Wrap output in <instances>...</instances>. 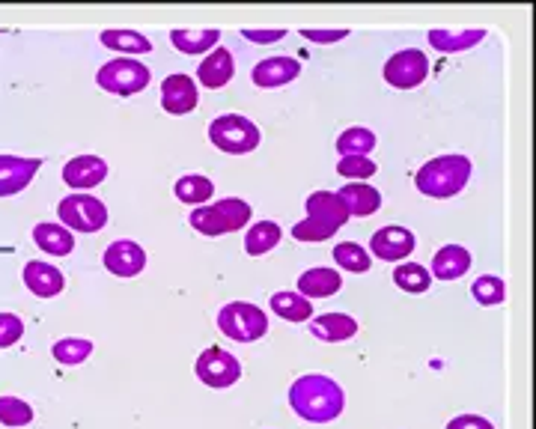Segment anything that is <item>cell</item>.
<instances>
[{
	"label": "cell",
	"mask_w": 536,
	"mask_h": 429,
	"mask_svg": "<svg viewBox=\"0 0 536 429\" xmlns=\"http://www.w3.org/2000/svg\"><path fill=\"white\" fill-rule=\"evenodd\" d=\"M289 406L301 421L331 424V421H337L343 415L346 394L331 376L310 373V376L295 379V385L289 388Z\"/></svg>",
	"instance_id": "obj_1"
},
{
	"label": "cell",
	"mask_w": 536,
	"mask_h": 429,
	"mask_svg": "<svg viewBox=\"0 0 536 429\" xmlns=\"http://www.w3.org/2000/svg\"><path fill=\"white\" fill-rule=\"evenodd\" d=\"M468 179H471V161L465 155H438L414 173L417 191L435 200H447L459 194L468 185Z\"/></svg>",
	"instance_id": "obj_2"
},
{
	"label": "cell",
	"mask_w": 536,
	"mask_h": 429,
	"mask_svg": "<svg viewBox=\"0 0 536 429\" xmlns=\"http://www.w3.org/2000/svg\"><path fill=\"white\" fill-rule=\"evenodd\" d=\"M251 221V206L239 197H227L191 212V227L203 236H227L242 230Z\"/></svg>",
	"instance_id": "obj_3"
},
{
	"label": "cell",
	"mask_w": 536,
	"mask_h": 429,
	"mask_svg": "<svg viewBox=\"0 0 536 429\" xmlns=\"http://www.w3.org/2000/svg\"><path fill=\"white\" fill-rule=\"evenodd\" d=\"M260 129L242 114H224L209 123V141L227 155H248L260 146Z\"/></svg>",
	"instance_id": "obj_4"
},
{
	"label": "cell",
	"mask_w": 536,
	"mask_h": 429,
	"mask_svg": "<svg viewBox=\"0 0 536 429\" xmlns=\"http://www.w3.org/2000/svg\"><path fill=\"white\" fill-rule=\"evenodd\" d=\"M218 328L236 343H257L266 337L268 316L251 301H230L218 313Z\"/></svg>",
	"instance_id": "obj_5"
},
{
	"label": "cell",
	"mask_w": 536,
	"mask_h": 429,
	"mask_svg": "<svg viewBox=\"0 0 536 429\" xmlns=\"http://www.w3.org/2000/svg\"><path fill=\"white\" fill-rule=\"evenodd\" d=\"M57 215L72 233H99L108 227V206L93 194H69L60 200Z\"/></svg>",
	"instance_id": "obj_6"
},
{
	"label": "cell",
	"mask_w": 536,
	"mask_h": 429,
	"mask_svg": "<svg viewBox=\"0 0 536 429\" xmlns=\"http://www.w3.org/2000/svg\"><path fill=\"white\" fill-rule=\"evenodd\" d=\"M96 81L102 90H108L114 96H134V93L146 90V84L152 81V72L134 57H114L99 69Z\"/></svg>",
	"instance_id": "obj_7"
},
{
	"label": "cell",
	"mask_w": 536,
	"mask_h": 429,
	"mask_svg": "<svg viewBox=\"0 0 536 429\" xmlns=\"http://www.w3.org/2000/svg\"><path fill=\"white\" fill-rule=\"evenodd\" d=\"M194 370H197L200 382L209 385V388H230V385H236L239 376H242L239 358L230 355V352L221 349V346H209L206 352H200Z\"/></svg>",
	"instance_id": "obj_8"
},
{
	"label": "cell",
	"mask_w": 536,
	"mask_h": 429,
	"mask_svg": "<svg viewBox=\"0 0 536 429\" xmlns=\"http://www.w3.org/2000/svg\"><path fill=\"white\" fill-rule=\"evenodd\" d=\"M429 75V57L417 48H405L397 51L394 57H388L385 63V81L397 90H414L426 81Z\"/></svg>",
	"instance_id": "obj_9"
},
{
	"label": "cell",
	"mask_w": 536,
	"mask_h": 429,
	"mask_svg": "<svg viewBox=\"0 0 536 429\" xmlns=\"http://www.w3.org/2000/svg\"><path fill=\"white\" fill-rule=\"evenodd\" d=\"M197 102H200V96H197V84L191 75L176 72L161 81V108L167 114H173V117L191 114L197 108Z\"/></svg>",
	"instance_id": "obj_10"
},
{
	"label": "cell",
	"mask_w": 536,
	"mask_h": 429,
	"mask_svg": "<svg viewBox=\"0 0 536 429\" xmlns=\"http://www.w3.org/2000/svg\"><path fill=\"white\" fill-rule=\"evenodd\" d=\"M102 263L117 278H134V275H140L146 269V251L132 239H120V242L108 245Z\"/></svg>",
	"instance_id": "obj_11"
},
{
	"label": "cell",
	"mask_w": 536,
	"mask_h": 429,
	"mask_svg": "<svg viewBox=\"0 0 536 429\" xmlns=\"http://www.w3.org/2000/svg\"><path fill=\"white\" fill-rule=\"evenodd\" d=\"M414 248H417L414 233L405 230V227H382V230L373 233V239H370V251H373L379 260H385V263H400Z\"/></svg>",
	"instance_id": "obj_12"
},
{
	"label": "cell",
	"mask_w": 536,
	"mask_h": 429,
	"mask_svg": "<svg viewBox=\"0 0 536 429\" xmlns=\"http://www.w3.org/2000/svg\"><path fill=\"white\" fill-rule=\"evenodd\" d=\"M42 167L39 158H18V155H0V197H12L24 191L36 170Z\"/></svg>",
	"instance_id": "obj_13"
},
{
	"label": "cell",
	"mask_w": 536,
	"mask_h": 429,
	"mask_svg": "<svg viewBox=\"0 0 536 429\" xmlns=\"http://www.w3.org/2000/svg\"><path fill=\"white\" fill-rule=\"evenodd\" d=\"M108 179V164L99 155H78L63 164V182L69 188H96Z\"/></svg>",
	"instance_id": "obj_14"
},
{
	"label": "cell",
	"mask_w": 536,
	"mask_h": 429,
	"mask_svg": "<svg viewBox=\"0 0 536 429\" xmlns=\"http://www.w3.org/2000/svg\"><path fill=\"white\" fill-rule=\"evenodd\" d=\"M21 278H24V286H27L36 298H54V295H60V292L66 289L63 272H60L57 266L42 263V260L27 263L24 272H21Z\"/></svg>",
	"instance_id": "obj_15"
},
{
	"label": "cell",
	"mask_w": 536,
	"mask_h": 429,
	"mask_svg": "<svg viewBox=\"0 0 536 429\" xmlns=\"http://www.w3.org/2000/svg\"><path fill=\"white\" fill-rule=\"evenodd\" d=\"M236 75V63H233V54L230 48H215L206 54V60L197 66V81L209 90H221L233 81Z\"/></svg>",
	"instance_id": "obj_16"
},
{
	"label": "cell",
	"mask_w": 536,
	"mask_h": 429,
	"mask_svg": "<svg viewBox=\"0 0 536 429\" xmlns=\"http://www.w3.org/2000/svg\"><path fill=\"white\" fill-rule=\"evenodd\" d=\"M301 75V63L295 57H268L263 63L254 66V84L263 87V90H274V87H283L289 81H295Z\"/></svg>",
	"instance_id": "obj_17"
},
{
	"label": "cell",
	"mask_w": 536,
	"mask_h": 429,
	"mask_svg": "<svg viewBox=\"0 0 536 429\" xmlns=\"http://www.w3.org/2000/svg\"><path fill=\"white\" fill-rule=\"evenodd\" d=\"M337 197H340L346 215L367 218V215H373V212L382 209V194L373 185H367V182H349V185H343L337 191Z\"/></svg>",
	"instance_id": "obj_18"
},
{
	"label": "cell",
	"mask_w": 536,
	"mask_h": 429,
	"mask_svg": "<svg viewBox=\"0 0 536 429\" xmlns=\"http://www.w3.org/2000/svg\"><path fill=\"white\" fill-rule=\"evenodd\" d=\"M471 269V254L462 245H444L435 257H432V278L438 281H459L465 278Z\"/></svg>",
	"instance_id": "obj_19"
},
{
	"label": "cell",
	"mask_w": 536,
	"mask_h": 429,
	"mask_svg": "<svg viewBox=\"0 0 536 429\" xmlns=\"http://www.w3.org/2000/svg\"><path fill=\"white\" fill-rule=\"evenodd\" d=\"M33 242L48 257H69L75 251V236L63 224H36L33 227Z\"/></svg>",
	"instance_id": "obj_20"
},
{
	"label": "cell",
	"mask_w": 536,
	"mask_h": 429,
	"mask_svg": "<svg viewBox=\"0 0 536 429\" xmlns=\"http://www.w3.org/2000/svg\"><path fill=\"white\" fill-rule=\"evenodd\" d=\"M310 331L325 343H343L358 334V322L346 313H322L310 322Z\"/></svg>",
	"instance_id": "obj_21"
},
{
	"label": "cell",
	"mask_w": 536,
	"mask_h": 429,
	"mask_svg": "<svg viewBox=\"0 0 536 429\" xmlns=\"http://www.w3.org/2000/svg\"><path fill=\"white\" fill-rule=\"evenodd\" d=\"M307 218L322 221V224H331V227H337V230L346 227V221H349V215H346L340 197L331 194V191H316V194L307 197Z\"/></svg>",
	"instance_id": "obj_22"
},
{
	"label": "cell",
	"mask_w": 536,
	"mask_h": 429,
	"mask_svg": "<svg viewBox=\"0 0 536 429\" xmlns=\"http://www.w3.org/2000/svg\"><path fill=\"white\" fill-rule=\"evenodd\" d=\"M486 30L474 27V30H429V45L441 54H459L468 51L471 45L483 42Z\"/></svg>",
	"instance_id": "obj_23"
},
{
	"label": "cell",
	"mask_w": 536,
	"mask_h": 429,
	"mask_svg": "<svg viewBox=\"0 0 536 429\" xmlns=\"http://www.w3.org/2000/svg\"><path fill=\"white\" fill-rule=\"evenodd\" d=\"M170 42L176 45V51L182 54H203V51H215V45L221 42V30L218 27H209V30H188V27H179V30H170Z\"/></svg>",
	"instance_id": "obj_24"
},
{
	"label": "cell",
	"mask_w": 536,
	"mask_h": 429,
	"mask_svg": "<svg viewBox=\"0 0 536 429\" xmlns=\"http://www.w3.org/2000/svg\"><path fill=\"white\" fill-rule=\"evenodd\" d=\"M340 286H343L340 272L325 269V266L310 269V272H304V275L298 278V292H301L304 298H328V295L340 292Z\"/></svg>",
	"instance_id": "obj_25"
},
{
	"label": "cell",
	"mask_w": 536,
	"mask_h": 429,
	"mask_svg": "<svg viewBox=\"0 0 536 429\" xmlns=\"http://www.w3.org/2000/svg\"><path fill=\"white\" fill-rule=\"evenodd\" d=\"M102 45L120 54H149L152 42L140 33V30H129V27H114V30H102Z\"/></svg>",
	"instance_id": "obj_26"
},
{
	"label": "cell",
	"mask_w": 536,
	"mask_h": 429,
	"mask_svg": "<svg viewBox=\"0 0 536 429\" xmlns=\"http://www.w3.org/2000/svg\"><path fill=\"white\" fill-rule=\"evenodd\" d=\"M271 313H277L280 319H286V322H307L310 319V313H313V304H310V298H304L301 292H274L271 295Z\"/></svg>",
	"instance_id": "obj_27"
},
{
	"label": "cell",
	"mask_w": 536,
	"mask_h": 429,
	"mask_svg": "<svg viewBox=\"0 0 536 429\" xmlns=\"http://www.w3.org/2000/svg\"><path fill=\"white\" fill-rule=\"evenodd\" d=\"M173 194L179 197V203H188V206H203L212 200L215 194V182L209 176H200V173H191V176H182L173 188Z\"/></svg>",
	"instance_id": "obj_28"
},
{
	"label": "cell",
	"mask_w": 536,
	"mask_h": 429,
	"mask_svg": "<svg viewBox=\"0 0 536 429\" xmlns=\"http://www.w3.org/2000/svg\"><path fill=\"white\" fill-rule=\"evenodd\" d=\"M280 239H283V230L274 221H257L245 236V251L251 257H263V254L274 251L280 245Z\"/></svg>",
	"instance_id": "obj_29"
},
{
	"label": "cell",
	"mask_w": 536,
	"mask_h": 429,
	"mask_svg": "<svg viewBox=\"0 0 536 429\" xmlns=\"http://www.w3.org/2000/svg\"><path fill=\"white\" fill-rule=\"evenodd\" d=\"M51 355H54V361H60L66 367L84 364L93 355V340H87V337H63V340H57L51 346Z\"/></svg>",
	"instance_id": "obj_30"
},
{
	"label": "cell",
	"mask_w": 536,
	"mask_h": 429,
	"mask_svg": "<svg viewBox=\"0 0 536 429\" xmlns=\"http://www.w3.org/2000/svg\"><path fill=\"white\" fill-rule=\"evenodd\" d=\"M334 263H337L340 269H346V272H355V275H364V272H370V266H373L370 254H367L361 245H355V242H340V245L334 248Z\"/></svg>",
	"instance_id": "obj_31"
},
{
	"label": "cell",
	"mask_w": 536,
	"mask_h": 429,
	"mask_svg": "<svg viewBox=\"0 0 536 429\" xmlns=\"http://www.w3.org/2000/svg\"><path fill=\"white\" fill-rule=\"evenodd\" d=\"M394 284L400 286L402 292L420 295V292L429 289L432 275H429V269L420 266V263H405V266H397V269H394Z\"/></svg>",
	"instance_id": "obj_32"
},
{
	"label": "cell",
	"mask_w": 536,
	"mask_h": 429,
	"mask_svg": "<svg viewBox=\"0 0 536 429\" xmlns=\"http://www.w3.org/2000/svg\"><path fill=\"white\" fill-rule=\"evenodd\" d=\"M376 149V135L370 129H346L340 138H337V152L340 158L346 155H370Z\"/></svg>",
	"instance_id": "obj_33"
},
{
	"label": "cell",
	"mask_w": 536,
	"mask_h": 429,
	"mask_svg": "<svg viewBox=\"0 0 536 429\" xmlns=\"http://www.w3.org/2000/svg\"><path fill=\"white\" fill-rule=\"evenodd\" d=\"M471 295H474L477 304H483V307H495V304H504V298H507V284H504L501 278H495V275H483V278H477V281L471 284Z\"/></svg>",
	"instance_id": "obj_34"
},
{
	"label": "cell",
	"mask_w": 536,
	"mask_h": 429,
	"mask_svg": "<svg viewBox=\"0 0 536 429\" xmlns=\"http://www.w3.org/2000/svg\"><path fill=\"white\" fill-rule=\"evenodd\" d=\"M33 421L30 403L21 397H0V424L3 427H27Z\"/></svg>",
	"instance_id": "obj_35"
},
{
	"label": "cell",
	"mask_w": 536,
	"mask_h": 429,
	"mask_svg": "<svg viewBox=\"0 0 536 429\" xmlns=\"http://www.w3.org/2000/svg\"><path fill=\"white\" fill-rule=\"evenodd\" d=\"M376 170L379 167H376V161L370 155H346L337 164V173L346 176V179H352V182H364V179L376 176Z\"/></svg>",
	"instance_id": "obj_36"
},
{
	"label": "cell",
	"mask_w": 536,
	"mask_h": 429,
	"mask_svg": "<svg viewBox=\"0 0 536 429\" xmlns=\"http://www.w3.org/2000/svg\"><path fill=\"white\" fill-rule=\"evenodd\" d=\"M337 233V227L331 224H322V221H313V218H304L292 227V239L304 242V245H316V242H325Z\"/></svg>",
	"instance_id": "obj_37"
},
{
	"label": "cell",
	"mask_w": 536,
	"mask_h": 429,
	"mask_svg": "<svg viewBox=\"0 0 536 429\" xmlns=\"http://www.w3.org/2000/svg\"><path fill=\"white\" fill-rule=\"evenodd\" d=\"M24 337V322L15 313H0V349L15 346Z\"/></svg>",
	"instance_id": "obj_38"
},
{
	"label": "cell",
	"mask_w": 536,
	"mask_h": 429,
	"mask_svg": "<svg viewBox=\"0 0 536 429\" xmlns=\"http://www.w3.org/2000/svg\"><path fill=\"white\" fill-rule=\"evenodd\" d=\"M301 36H304L307 42H322V45H328V42H343V39L349 36V30H346V27H340V30H313V27H304Z\"/></svg>",
	"instance_id": "obj_39"
},
{
	"label": "cell",
	"mask_w": 536,
	"mask_h": 429,
	"mask_svg": "<svg viewBox=\"0 0 536 429\" xmlns=\"http://www.w3.org/2000/svg\"><path fill=\"white\" fill-rule=\"evenodd\" d=\"M242 36L248 42H257V45H271V42H280L286 36V30H242Z\"/></svg>",
	"instance_id": "obj_40"
},
{
	"label": "cell",
	"mask_w": 536,
	"mask_h": 429,
	"mask_svg": "<svg viewBox=\"0 0 536 429\" xmlns=\"http://www.w3.org/2000/svg\"><path fill=\"white\" fill-rule=\"evenodd\" d=\"M447 429H495L492 427V421H486V418H480V415H459V418H453Z\"/></svg>",
	"instance_id": "obj_41"
}]
</instances>
